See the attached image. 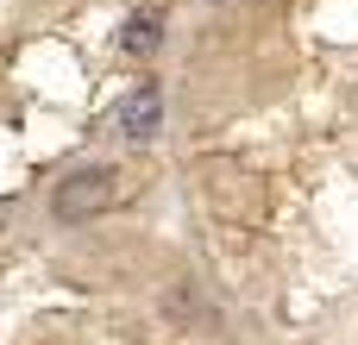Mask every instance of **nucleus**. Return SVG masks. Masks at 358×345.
Here are the masks:
<instances>
[{"label": "nucleus", "mask_w": 358, "mask_h": 345, "mask_svg": "<svg viewBox=\"0 0 358 345\" xmlns=\"http://www.w3.org/2000/svg\"><path fill=\"white\" fill-rule=\"evenodd\" d=\"M113 195H120V176L107 163H82L50 189V214H57V226H88L94 214L113 207Z\"/></svg>", "instance_id": "1"}, {"label": "nucleus", "mask_w": 358, "mask_h": 345, "mask_svg": "<svg viewBox=\"0 0 358 345\" xmlns=\"http://www.w3.org/2000/svg\"><path fill=\"white\" fill-rule=\"evenodd\" d=\"M157 126H164V88H157V82H138V88L120 101L113 132L132 138V145H145V138H157Z\"/></svg>", "instance_id": "2"}, {"label": "nucleus", "mask_w": 358, "mask_h": 345, "mask_svg": "<svg viewBox=\"0 0 358 345\" xmlns=\"http://www.w3.org/2000/svg\"><path fill=\"white\" fill-rule=\"evenodd\" d=\"M157 38H164V6H145V13H132V19H126L120 50H126V57H151V50H157Z\"/></svg>", "instance_id": "3"}]
</instances>
